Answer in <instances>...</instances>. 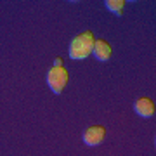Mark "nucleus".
I'll use <instances>...</instances> for the list:
<instances>
[{
    "instance_id": "obj_7",
    "label": "nucleus",
    "mask_w": 156,
    "mask_h": 156,
    "mask_svg": "<svg viewBox=\"0 0 156 156\" xmlns=\"http://www.w3.org/2000/svg\"><path fill=\"white\" fill-rule=\"evenodd\" d=\"M54 66H62V61H61V57H56V61H54Z\"/></svg>"
},
{
    "instance_id": "obj_5",
    "label": "nucleus",
    "mask_w": 156,
    "mask_h": 156,
    "mask_svg": "<svg viewBox=\"0 0 156 156\" xmlns=\"http://www.w3.org/2000/svg\"><path fill=\"white\" fill-rule=\"evenodd\" d=\"M92 54L95 56L97 61H108V59L111 57V54H113V49L106 40L97 38L95 44H94V49H92Z\"/></svg>"
},
{
    "instance_id": "obj_4",
    "label": "nucleus",
    "mask_w": 156,
    "mask_h": 156,
    "mask_svg": "<svg viewBox=\"0 0 156 156\" xmlns=\"http://www.w3.org/2000/svg\"><path fill=\"white\" fill-rule=\"evenodd\" d=\"M134 111L142 118L154 116V111H156L154 101L149 99V97H139V99L134 102Z\"/></svg>"
},
{
    "instance_id": "obj_6",
    "label": "nucleus",
    "mask_w": 156,
    "mask_h": 156,
    "mask_svg": "<svg viewBox=\"0 0 156 156\" xmlns=\"http://www.w3.org/2000/svg\"><path fill=\"white\" fill-rule=\"evenodd\" d=\"M104 4H106V7L111 12H115V14H122L123 5H125V0H106Z\"/></svg>"
},
{
    "instance_id": "obj_1",
    "label": "nucleus",
    "mask_w": 156,
    "mask_h": 156,
    "mask_svg": "<svg viewBox=\"0 0 156 156\" xmlns=\"http://www.w3.org/2000/svg\"><path fill=\"white\" fill-rule=\"evenodd\" d=\"M94 44H95V37L92 31H83V33L76 35L69 44V50H68L69 57L75 59V61H82L85 57H89L92 54Z\"/></svg>"
},
{
    "instance_id": "obj_2",
    "label": "nucleus",
    "mask_w": 156,
    "mask_h": 156,
    "mask_svg": "<svg viewBox=\"0 0 156 156\" xmlns=\"http://www.w3.org/2000/svg\"><path fill=\"white\" fill-rule=\"evenodd\" d=\"M68 78H69V75L62 66H52L47 73V83L54 94H61L68 83Z\"/></svg>"
},
{
    "instance_id": "obj_3",
    "label": "nucleus",
    "mask_w": 156,
    "mask_h": 156,
    "mask_svg": "<svg viewBox=\"0 0 156 156\" xmlns=\"http://www.w3.org/2000/svg\"><path fill=\"white\" fill-rule=\"evenodd\" d=\"M106 137V128L102 125H92L83 132V142L87 146H99Z\"/></svg>"
}]
</instances>
